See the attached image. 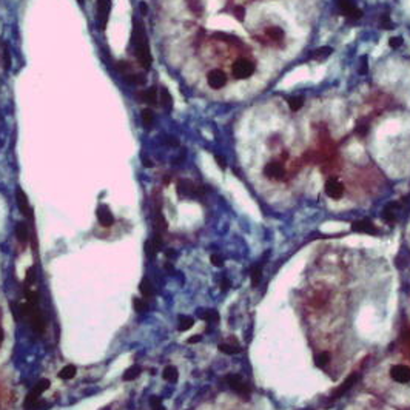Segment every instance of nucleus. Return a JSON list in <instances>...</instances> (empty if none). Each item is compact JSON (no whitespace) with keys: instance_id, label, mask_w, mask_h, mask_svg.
Returning <instances> with one entry per match:
<instances>
[{"instance_id":"f257e3e1","label":"nucleus","mask_w":410,"mask_h":410,"mask_svg":"<svg viewBox=\"0 0 410 410\" xmlns=\"http://www.w3.org/2000/svg\"><path fill=\"white\" fill-rule=\"evenodd\" d=\"M131 42L134 43V53L136 57L140 63V67L144 70H150L151 68V53H150V45H148V37H147V31L144 23L140 20H133V37Z\"/></svg>"},{"instance_id":"f03ea898","label":"nucleus","mask_w":410,"mask_h":410,"mask_svg":"<svg viewBox=\"0 0 410 410\" xmlns=\"http://www.w3.org/2000/svg\"><path fill=\"white\" fill-rule=\"evenodd\" d=\"M254 62H251L250 59H239L233 63L232 71L236 79H248L250 76H253L254 73Z\"/></svg>"},{"instance_id":"7ed1b4c3","label":"nucleus","mask_w":410,"mask_h":410,"mask_svg":"<svg viewBox=\"0 0 410 410\" xmlns=\"http://www.w3.org/2000/svg\"><path fill=\"white\" fill-rule=\"evenodd\" d=\"M49 387V381L48 379H41L39 382L33 387V390L28 393L27 400H25V409H34V406L39 403V396Z\"/></svg>"},{"instance_id":"20e7f679","label":"nucleus","mask_w":410,"mask_h":410,"mask_svg":"<svg viewBox=\"0 0 410 410\" xmlns=\"http://www.w3.org/2000/svg\"><path fill=\"white\" fill-rule=\"evenodd\" d=\"M227 384H228L230 389H232L233 392H236L241 396H244V398H247V396L250 395L248 384L244 379H242L239 375H228L227 376Z\"/></svg>"},{"instance_id":"39448f33","label":"nucleus","mask_w":410,"mask_h":410,"mask_svg":"<svg viewBox=\"0 0 410 410\" xmlns=\"http://www.w3.org/2000/svg\"><path fill=\"white\" fill-rule=\"evenodd\" d=\"M390 378L395 382L407 384L410 382V367L404 364H396L390 369Z\"/></svg>"},{"instance_id":"423d86ee","label":"nucleus","mask_w":410,"mask_h":410,"mask_svg":"<svg viewBox=\"0 0 410 410\" xmlns=\"http://www.w3.org/2000/svg\"><path fill=\"white\" fill-rule=\"evenodd\" d=\"M264 174H265V177L270 179V181H281V179H284V176H286V170L279 162H268L264 168Z\"/></svg>"},{"instance_id":"0eeeda50","label":"nucleus","mask_w":410,"mask_h":410,"mask_svg":"<svg viewBox=\"0 0 410 410\" xmlns=\"http://www.w3.org/2000/svg\"><path fill=\"white\" fill-rule=\"evenodd\" d=\"M110 8H111L110 0H97V20H99L100 30L107 28V22L110 17Z\"/></svg>"},{"instance_id":"6e6552de","label":"nucleus","mask_w":410,"mask_h":410,"mask_svg":"<svg viewBox=\"0 0 410 410\" xmlns=\"http://www.w3.org/2000/svg\"><path fill=\"white\" fill-rule=\"evenodd\" d=\"M177 195L181 198H196L199 195V190L191 181L182 179L177 182Z\"/></svg>"},{"instance_id":"1a4fd4ad","label":"nucleus","mask_w":410,"mask_h":410,"mask_svg":"<svg viewBox=\"0 0 410 410\" xmlns=\"http://www.w3.org/2000/svg\"><path fill=\"white\" fill-rule=\"evenodd\" d=\"M16 201H17V205H19V210L23 216H27L30 221H33V208L28 202V198L25 195V191L22 188H17L16 190Z\"/></svg>"},{"instance_id":"9d476101","label":"nucleus","mask_w":410,"mask_h":410,"mask_svg":"<svg viewBox=\"0 0 410 410\" xmlns=\"http://www.w3.org/2000/svg\"><path fill=\"white\" fill-rule=\"evenodd\" d=\"M326 195L331 199H341L344 195V185L335 177H330L326 182Z\"/></svg>"},{"instance_id":"9b49d317","label":"nucleus","mask_w":410,"mask_h":410,"mask_svg":"<svg viewBox=\"0 0 410 410\" xmlns=\"http://www.w3.org/2000/svg\"><path fill=\"white\" fill-rule=\"evenodd\" d=\"M207 82L213 89H221L227 83V76L222 70H211L207 74Z\"/></svg>"},{"instance_id":"f8f14e48","label":"nucleus","mask_w":410,"mask_h":410,"mask_svg":"<svg viewBox=\"0 0 410 410\" xmlns=\"http://www.w3.org/2000/svg\"><path fill=\"white\" fill-rule=\"evenodd\" d=\"M339 9L342 11V14H345L350 19H360L363 16V11L360 8H356L352 0H338Z\"/></svg>"},{"instance_id":"ddd939ff","label":"nucleus","mask_w":410,"mask_h":410,"mask_svg":"<svg viewBox=\"0 0 410 410\" xmlns=\"http://www.w3.org/2000/svg\"><path fill=\"white\" fill-rule=\"evenodd\" d=\"M96 214H97V219L100 222L102 227H111L114 224V216L111 213V210L107 207V205H99L97 210H96Z\"/></svg>"},{"instance_id":"4468645a","label":"nucleus","mask_w":410,"mask_h":410,"mask_svg":"<svg viewBox=\"0 0 410 410\" xmlns=\"http://www.w3.org/2000/svg\"><path fill=\"white\" fill-rule=\"evenodd\" d=\"M352 230L356 233H366V235H378L376 227L371 224L369 219H363V221H356L352 224Z\"/></svg>"},{"instance_id":"2eb2a0df","label":"nucleus","mask_w":410,"mask_h":410,"mask_svg":"<svg viewBox=\"0 0 410 410\" xmlns=\"http://www.w3.org/2000/svg\"><path fill=\"white\" fill-rule=\"evenodd\" d=\"M356 381H358V375H356V373L350 375V376H349L347 379H345V381L341 384V386H339L335 392H333V398L338 400V398H341V396H344L345 393H347V392H349V390L355 386V382H356Z\"/></svg>"},{"instance_id":"dca6fc26","label":"nucleus","mask_w":410,"mask_h":410,"mask_svg":"<svg viewBox=\"0 0 410 410\" xmlns=\"http://www.w3.org/2000/svg\"><path fill=\"white\" fill-rule=\"evenodd\" d=\"M140 96V100L145 102L147 105H151V107H156L158 105V89L153 86L150 89H147V91H142L139 94Z\"/></svg>"},{"instance_id":"f3484780","label":"nucleus","mask_w":410,"mask_h":410,"mask_svg":"<svg viewBox=\"0 0 410 410\" xmlns=\"http://www.w3.org/2000/svg\"><path fill=\"white\" fill-rule=\"evenodd\" d=\"M331 53H333V49H331L330 46H321V48H316L310 56H312V59L316 60V62H323V60H326L327 57H330Z\"/></svg>"},{"instance_id":"a211bd4d","label":"nucleus","mask_w":410,"mask_h":410,"mask_svg":"<svg viewBox=\"0 0 410 410\" xmlns=\"http://www.w3.org/2000/svg\"><path fill=\"white\" fill-rule=\"evenodd\" d=\"M139 290L140 293H142V296L144 298H151L153 294H155V288H153L151 286V281L148 278H144L142 281H140V284H139Z\"/></svg>"},{"instance_id":"6ab92c4d","label":"nucleus","mask_w":410,"mask_h":410,"mask_svg":"<svg viewBox=\"0 0 410 410\" xmlns=\"http://www.w3.org/2000/svg\"><path fill=\"white\" fill-rule=\"evenodd\" d=\"M265 36L273 42H281L284 39V31L281 30L279 27H270V28L265 30Z\"/></svg>"},{"instance_id":"aec40b11","label":"nucleus","mask_w":410,"mask_h":410,"mask_svg":"<svg viewBox=\"0 0 410 410\" xmlns=\"http://www.w3.org/2000/svg\"><path fill=\"white\" fill-rule=\"evenodd\" d=\"M161 104H162V107L166 111H171L173 110V97H171L170 91L166 88L161 89Z\"/></svg>"},{"instance_id":"412c9836","label":"nucleus","mask_w":410,"mask_h":410,"mask_svg":"<svg viewBox=\"0 0 410 410\" xmlns=\"http://www.w3.org/2000/svg\"><path fill=\"white\" fill-rule=\"evenodd\" d=\"M16 236H17V239H19V242H27L28 241V238H30V232H28V227H27V224L25 222H19L17 225H16Z\"/></svg>"},{"instance_id":"4be33fe9","label":"nucleus","mask_w":410,"mask_h":410,"mask_svg":"<svg viewBox=\"0 0 410 410\" xmlns=\"http://www.w3.org/2000/svg\"><path fill=\"white\" fill-rule=\"evenodd\" d=\"M162 375H164V379L168 382H177V379H179V371L174 366H166L164 369Z\"/></svg>"},{"instance_id":"5701e85b","label":"nucleus","mask_w":410,"mask_h":410,"mask_svg":"<svg viewBox=\"0 0 410 410\" xmlns=\"http://www.w3.org/2000/svg\"><path fill=\"white\" fill-rule=\"evenodd\" d=\"M193 326H195V319L191 316H185V315L179 316V326H177L179 331H187Z\"/></svg>"},{"instance_id":"b1692460","label":"nucleus","mask_w":410,"mask_h":410,"mask_svg":"<svg viewBox=\"0 0 410 410\" xmlns=\"http://www.w3.org/2000/svg\"><path fill=\"white\" fill-rule=\"evenodd\" d=\"M125 81H126L128 83H131V85H144L147 79H145V76H142V74L131 73V74L125 76Z\"/></svg>"},{"instance_id":"393cba45","label":"nucleus","mask_w":410,"mask_h":410,"mask_svg":"<svg viewBox=\"0 0 410 410\" xmlns=\"http://www.w3.org/2000/svg\"><path fill=\"white\" fill-rule=\"evenodd\" d=\"M330 353L328 352H321V353H318L316 355V358H315V363H316V366L318 367H321V369H324L326 366H328V363H330Z\"/></svg>"},{"instance_id":"a878e982","label":"nucleus","mask_w":410,"mask_h":410,"mask_svg":"<svg viewBox=\"0 0 410 410\" xmlns=\"http://www.w3.org/2000/svg\"><path fill=\"white\" fill-rule=\"evenodd\" d=\"M140 371H142V369H140L139 366H133L125 371L122 378H123V381H133L140 375Z\"/></svg>"},{"instance_id":"bb28decb","label":"nucleus","mask_w":410,"mask_h":410,"mask_svg":"<svg viewBox=\"0 0 410 410\" xmlns=\"http://www.w3.org/2000/svg\"><path fill=\"white\" fill-rule=\"evenodd\" d=\"M395 205L396 204H389L386 208H384V211H382V219L384 221H387V222H395V219H396V214H395Z\"/></svg>"},{"instance_id":"cd10ccee","label":"nucleus","mask_w":410,"mask_h":410,"mask_svg":"<svg viewBox=\"0 0 410 410\" xmlns=\"http://www.w3.org/2000/svg\"><path fill=\"white\" fill-rule=\"evenodd\" d=\"M199 316L207 323H217L219 321V315H217L216 310H205V312H199Z\"/></svg>"},{"instance_id":"c85d7f7f","label":"nucleus","mask_w":410,"mask_h":410,"mask_svg":"<svg viewBox=\"0 0 410 410\" xmlns=\"http://www.w3.org/2000/svg\"><path fill=\"white\" fill-rule=\"evenodd\" d=\"M140 119H142L144 126L150 128L153 125V122H155V114H153L151 110H142V113H140Z\"/></svg>"},{"instance_id":"c756f323","label":"nucleus","mask_w":410,"mask_h":410,"mask_svg":"<svg viewBox=\"0 0 410 410\" xmlns=\"http://www.w3.org/2000/svg\"><path fill=\"white\" fill-rule=\"evenodd\" d=\"M76 376V367L74 366H65L59 373V378L60 379H73Z\"/></svg>"},{"instance_id":"7c9ffc66","label":"nucleus","mask_w":410,"mask_h":410,"mask_svg":"<svg viewBox=\"0 0 410 410\" xmlns=\"http://www.w3.org/2000/svg\"><path fill=\"white\" fill-rule=\"evenodd\" d=\"M187 5L188 8L191 9V12L196 16H201L202 14V11H204V6L201 3V0H187Z\"/></svg>"},{"instance_id":"2f4dec72","label":"nucleus","mask_w":410,"mask_h":410,"mask_svg":"<svg viewBox=\"0 0 410 410\" xmlns=\"http://www.w3.org/2000/svg\"><path fill=\"white\" fill-rule=\"evenodd\" d=\"M133 309L137 312V313H144L148 310V305L144 299H140V298H133Z\"/></svg>"},{"instance_id":"473e14b6","label":"nucleus","mask_w":410,"mask_h":410,"mask_svg":"<svg viewBox=\"0 0 410 410\" xmlns=\"http://www.w3.org/2000/svg\"><path fill=\"white\" fill-rule=\"evenodd\" d=\"M288 105H290V110L291 111H298V110H301L302 108V105H304V97H290L288 99Z\"/></svg>"},{"instance_id":"72a5a7b5","label":"nucleus","mask_w":410,"mask_h":410,"mask_svg":"<svg viewBox=\"0 0 410 410\" xmlns=\"http://www.w3.org/2000/svg\"><path fill=\"white\" fill-rule=\"evenodd\" d=\"M219 350L225 355H236L241 352L238 345H230V344H219Z\"/></svg>"},{"instance_id":"f704fd0d","label":"nucleus","mask_w":410,"mask_h":410,"mask_svg":"<svg viewBox=\"0 0 410 410\" xmlns=\"http://www.w3.org/2000/svg\"><path fill=\"white\" fill-rule=\"evenodd\" d=\"M379 28H381V30H393L395 25H393V22L390 20L389 16H382V17L379 19Z\"/></svg>"},{"instance_id":"c9c22d12","label":"nucleus","mask_w":410,"mask_h":410,"mask_svg":"<svg viewBox=\"0 0 410 410\" xmlns=\"http://www.w3.org/2000/svg\"><path fill=\"white\" fill-rule=\"evenodd\" d=\"M118 71H119L121 74H123V78H125V76H128V74H131V73H133L130 63H128V62H123V60L118 63Z\"/></svg>"},{"instance_id":"e433bc0d","label":"nucleus","mask_w":410,"mask_h":410,"mask_svg":"<svg viewBox=\"0 0 410 410\" xmlns=\"http://www.w3.org/2000/svg\"><path fill=\"white\" fill-rule=\"evenodd\" d=\"M262 278V270H261V267H256L253 273H251V283H253V287H256L259 284V281Z\"/></svg>"},{"instance_id":"4c0bfd02","label":"nucleus","mask_w":410,"mask_h":410,"mask_svg":"<svg viewBox=\"0 0 410 410\" xmlns=\"http://www.w3.org/2000/svg\"><path fill=\"white\" fill-rule=\"evenodd\" d=\"M150 407H151V410H165L162 401L158 398V396H151V400H150Z\"/></svg>"},{"instance_id":"58836bf2","label":"nucleus","mask_w":410,"mask_h":410,"mask_svg":"<svg viewBox=\"0 0 410 410\" xmlns=\"http://www.w3.org/2000/svg\"><path fill=\"white\" fill-rule=\"evenodd\" d=\"M403 37L401 36H395V37H390L389 39V46L390 48H393V49H396V48H400L401 45H403Z\"/></svg>"},{"instance_id":"ea45409f","label":"nucleus","mask_w":410,"mask_h":410,"mask_svg":"<svg viewBox=\"0 0 410 410\" xmlns=\"http://www.w3.org/2000/svg\"><path fill=\"white\" fill-rule=\"evenodd\" d=\"M367 131H369V125L366 123V122H358V125H356V133L360 134V136H366L367 134Z\"/></svg>"},{"instance_id":"a19ab883","label":"nucleus","mask_w":410,"mask_h":410,"mask_svg":"<svg viewBox=\"0 0 410 410\" xmlns=\"http://www.w3.org/2000/svg\"><path fill=\"white\" fill-rule=\"evenodd\" d=\"M233 14H235V17H236L239 22H244V19H246V9L242 8V6H236L235 11H233Z\"/></svg>"},{"instance_id":"79ce46f5","label":"nucleus","mask_w":410,"mask_h":410,"mask_svg":"<svg viewBox=\"0 0 410 410\" xmlns=\"http://www.w3.org/2000/svg\"><path fill=\"white\" fill-rule=\"evenodd\" d=\"M210 261H211V264H213L214 267H222V265H224V258H222L221 254H211Z\"/></svg>"},{"instance_id":"37998d69","label":"nucleus","mask_w":410,"mask_h":410,"mask_svg":"<svg viewBox=\"0 0 410 410\" xmlns=\"http://www.w3.org/2000/svg\"><path fill=\"white\" fill-rule=\"evenodd\" d=\"M369 71V63H367V56H363L360 59V73L361 74H367Z\"/></svg>"},{"instance_id":"c03bdc74","label":"nucleus","mask_w":410,"mask_h":410,"mask_svg":"<svg viewBox=\"0 0 410 410\" xmlns=\"http://www.w3.org/2000/svg\"><path fill=\"white\" fill-rule=\"evenodd\" d=\"M27 283L28 284L34 283V268L33 267H30L28 270H27Z\"/></svg>"},{"instance_id":"a18cd8bd","label":"nucleus","mask_w":410,"mask_h":410,"mask_svg":"<svg viewBox=\"0 0 410 410\" xmlns=\"http://www.w3.org/2000/svg\"><path fill=\"white\" fill-rule=\"evenodd\" d=\"M214 159H216V164L219 165L222 170H225V166H227V162H225V159H224L222 156H214Z\"/></svg>"},{"instance_id":"49530a36","label":"nucleus","mask_w":410,"mask_h":410,"mask_svg":"<svg viewBox=\"0 0 410 410\" xmlns=\"http://www.w3.org/2000/svg\"><path fill=\"white\" fill-rule=\"evenodd\" d=\"M201 339H202V336H201V335H195L193 338H190L187 342H188V344H196V342H199Z\"/></svg>"},{"instance_id":"de8ad7c7","label":"nucleus","mask_w":410,"mask_h":410,"mask_svg":"<svg viewBox=\"0 0 410 410\" xmlns=\"http://www.w3.org/2000/svg\"><path fill=\"white\" fill-rule=\"evenodd\" d=\"M5 68H9V56H8V46L5 45Z\"/></svg>"},{"instance_id":"09e8293b","label":"nucleus","mask_w":410,"mask_h":410,"mask_svg":"<svg viewBox=\"0 0 410 410\" xmlns=\"http://www.w3.org/2000/svg\"><path fill=\"white\" fill-rule=\"evenodd\" d=\"M228 287H230V283H228V279H224V281H222V290L225 291V290H228Z\"/></svg>"},{"instance_id":"8fccbe9b","label":"nucleus","mask_w":410,"mask_h":410,"mask_svg":"<svg viewBox=\"0 0 410 410\" xmlns=\"http://www.w3.org/2000/svg\"><path fill=\"white\" fill-rule=\"evenodd\" d=\"M140 9H142V14H147V12H148V6H147L144 2L140 3Z\"/></svg>"},{"instance_id":"3c124183","label":"nucleus","mask_w":410,"mask_h":410,"mask_svg":"<svg viewBox=\"0 0 410 410\" xmlns=\"http://www.w3.org/2000/svg\"><path fill=\"white\" fill-rule=\"evenodd\" d=\"M2 341H3V330L0 327V344H2Z\"/></svg>"},{"instance_id":"603ef678","label":"nucleus","mask_w":410,"mask_h":410,"mask_svg":"<svg viewBox=\"0 0 410 410\" xmlns=\"http://www.w3.org/2000/svg\"><path fill=\"white\" fill-rule=\"evenodd\" d=\"M144 165H145V166H151L153 164H151L150 161H147V159H144Z\"/></svg>"},{"instance_id":"864d4df0","label":"nucleus","mask_w":410,"mask_h":410,"mask_svg":"<svg viewBox=\"0 0 410 410\" xmlns=\"http://www.w3.org/2000/svg\"><path fill=\"white\" fill-rule=\"evenodd\" d=\"M78 2H79V3L82 5V3H83V0H78Z\"/></svg>"}]
</instances>
